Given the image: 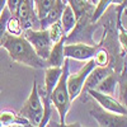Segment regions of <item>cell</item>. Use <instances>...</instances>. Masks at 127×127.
Instances as JSON below:
<instances>
[{
	"label": "cell",
	"mask_w": 127,
	"mask_h": 127,
	"mask_svg": "<svg viewBox=\"0 0 127 127\" xmlns=\"http://www.w3.org/2000/svg\"><path fill=\"white\" fill-rule=\"evenodd\" d=\"M19 116L28 121L32 127H38L45 117V107L41 100V94L38 93L37 81L33 80V87H32L31 94L27 98L26 103L19 111Z\"/></svg>",
	"instance_id": "3957f363"
},
{
	"label": "cell",
	"mask_w": 127,
	"mask_h": 127,
	"mask_svg": "<svg viewBox=\"0 0 127 127\" xmlns=\"http://www.w3.org/2000/svg\"><path fill=\"white\" fill-rule=\"evenodd\" d=\"M94 62H95V66H108V62H109V55L108 52L103 50V48H97L93 57Z\"/></svg>",
	"instance_id": "44dd1931"
},
{
	"label": "cell",
	"mask_w": 127,
	"mask_h": 127,
	"mask_svg": "<svg viewBox=\"0 0 127 127\" xmlns=\"http://www.w3.org/2000/svg\"><path fill=\"white\" fill-rule=\"evenodd\" d=\"M111 72V69L108 66H95L89 74L84 81V88L85 90H89V89H95L98 84L108 75Z\"/></svg>",
	"instance_id": "7c38bea8"
},
{
	"label": "cell",
	"mask_w": 127,
	"mask_h": 127,
	"mask_svg": "<svg viewBox=\"0 0 127 127\" xmlns=\"http://www.w3.org/2000/svg\"><path fill=\"white\" fill-rule=\"evenodd\" d=\"M47 33H48V37L52 42V45L56 43V42H59L62 37H65L66 34L64 33V31H62V27H61V23H60V20L59 22H55V23H52L51 26H48L47 28Z\"/></svg>",
	"instance_id": "ac0fdd59"
},
{
	"label": "cell",
	"mask_w": 127,
	"mask_h": 127,
	"mask_svg": "<svg viewBox=\"0 0 127 127\" xmlns=\"http://www.w3.org/2000/svg\"><path fill=\"white\" fill-rule=\"evenodd\" d=\"M5 3H6V0H0V14H1L3 9L5 8Z\"/></svg>",
	"instance_id": "cb8c5ba5"
},
{
	"label": "cell",
	"mask_w": 127,
	"mask_h": 127,
	"mask_svg": "<svg viewBox=\"0 0 127 127\" xmlns=\"http://www.w3.org/2000/svg\"><path fill=\"white\" fill-rule=\"evenodd\" d=\"M34 0H20L14 17L19 20L23 29H39V20L33 9Z\"/></svg>",
	"instance_id": "52a82bcc"
},
{
	"label": "cell",
	"mask_w": 127,
	"mask_h": 127,
	"mask_svg": "<svg viewBox=\"0 0 127 127\" xmlns=\"http://www.w3.org/2000/svg\"><path fill=\"white\" fill-rule=\"evenodd\" d=\"M76 20H78V18H76L75 13H74V10L71 9V6L69 4H65L64 10H62V13H61V17H60V23H61L64 33L69 34L70 32L75 28Z\"/></svg>",
	"instance_id": "5bb4252c"
},
{
	"label": "cell",
	"mask_w": 127,
	"mask_h": 127,
	"mask_svg": "<svg viewBox=\"0 0 127 127\" xmlns=\"http://www.w3.org/2000/svg\"><path fill=\"white\" fill-rule=\"evenodd\" d=\"M64 6H65L64 0H56L55 5L51 8V10L47 13V15L42 20H39V29H46L52 23L59 22L60 17H61V13H62V10H64Z\"/></svg>",
	"instance_id": "4fadbf2b"
},
{
	"label": "cell",
	"mask_w": 127,
	"mask_h": 127,
	"mask_svg": "<svg viewBox=\"0 0 127 127\" xmlns=\"http://www.w3.org/2000/svg\"><path fill=\"white\" fill-rule=\"evenodd\" d=\"M60 126H61V127H83V126H81L79 122L71 123V125H66V123H65V125H60Z\"/></svg>",
	"instance_id": "603a6c76"
},
{
	"label": "cell",
	"mask_w": 127,
	"mask_h": 127,
	"mask_svg": "<svg viewBox=\"0 0 127 127\" xmlns=\"http://www.w3.org/2000/svg\"><path fill=\"white\" fill-rule=\"evenodd\" d=\"M65 42H66V36L62 37L59 42L52 45L50 55L45 60L46 67H61L62 66L64 60L66 59L65 56H64V46H65Z\"/></svg>",
	"instance_id": "30bf717a"
},
{
	"label": "cell",
	"mask_w": 127,
	"mask_h": 127,
	"mask_svg": "<svg viewBox=\"0 0 127 127\" xmlns=\"http://www.w3.org/2000/svg\"><path fill=\"white\" fill-rule=\"evenodd\" d=\"M95 67V62L94 60H89L85 65H84L78 72L75 74H69L67 75V79H66V88H67V92H69V98L70 100L72 102L74 99H76L79 95L81 94L83 92V88H84V81H85L88 74Z\"/></svg>",
	"instance_id": "5b68a950"
},
{
	"label": "cell",
	"mask_w": 127,
	"mask_h": 127,
	"mask_svg": "<svg viewBox=\"0 0 127 127\" xmlns=\"http://www.w3.org/2000/svg\"><path fill=\"white\" fill-rule=\"evenodd\" d=\"M87 92H88V94L90 95L92 98H94L95 100L98 102L99 107H102L103 109L113 112V113H117V114H126L127 113L126 104L121 103L117 99H114V97H112V95L99 93V92L94 90V89H89Z\"/></svg>",
	"instance_id": "9c48e42d"
},
{
	"label": "cell",
	"mask_w": 127,
	"mask_h": 127,
	"mask_svg": "<svg viewBox=\"0 0 127 127\" xmlns=\"http://www.w3.org/2000/svg\"><path fill=\"white\" fill-rule=\"evenodd\" d=\"M117 84H118V78L114 72H109L107 76H105L94 90H97L99 93H103V94H107V95H112L116 92V88H117Z\"/></svg>",
	"instance_id": "9a60e30c"
},
{
	"label": "cell",
	"mask_w": 127,
	"mask_h": 127,
	"mask_svg": "<svg viewBox=\"0 0 127 127\" xmlns=\"http://www.w3.org/2000/svg\"><path fill=\"white\" fill-rule=\"evenodd\" d=\"M67 1H69V5L71 6V9L74 10L76 18L81 17V14L85 13L90 6L88 0H67Z\"/></svg>",
	"instance_id": "ffe728a7"
},
{
	"label": "cell",
	"mask_w": 127,
	"mask_h": 127,
	"mask_svg": "<svg viewBox=\"0 0 127 127\" xmlns=\"http://www.w3.org/2000/svg\"><path fill=\"white\" fill-rule=\"evenodd\" d=\"M10 17H12V14H10L9 9L5 6L3 9L1 14H0V47H1L3 38H4V36L6 33V23H8V20H9Z\"/></svg>",
	"instance_id": "7402d4cb"
},
{
	"label": "cell",
	"mask_w": 127,
	"mask_h": 127,
	"mask_svg": "<svg viewBox=\"0 0 127 127\" xmlns=\"http://www.w3.org/2000/svg\"><path fill=\"white\" fill-rule=\"evenodd\" d=\"M61 76V67H46L45 69V95L43 102L51 103V93L56 87V84Z\"/></svg>",
	"instance_id": "8fae6325"
},
{
	"label": "cell",
	"mask_w": 127,
	"mask_h": 127,
	"mask_svg": "<svg viewBox=\"0 0 127 127\" xmlns=\"http://www.w3.org/2000/svg\"><path fill=\"white\" fill-rule=\"evenodd\" d=\"M69 75V59L64 60V64L61 66V76L51 93L50 100L55 105V108L59 112L60 116V125H65L66 121V114L70 108L71 100L69 98V92L66 88V79Z\"/></svg>",
	"instance_id": "7a4b0ae2"
},
{
	"label": "cell",
	"mask_w": 127,
	"mask_h": 127,
	"mask_svg": "<svg viewBox=\"0 0 127 127\" xmlns=\"http://www.w3.org/2000/svg\"><path fill=\"white\" fill-rule=\"evenodd\" d=\"M98 46H90L85 43H67L64 46V56L79 61H87L94 57Z\"/></svg>",
	"instance_id": "ba28073f"
},
{
	"label": "cell",
	"mask_w": 127,
	"mask_h": 127,
	"mask_svg": "<svg viewBox=\"0 0 127 127\" xmlns=\"http://www.w3.org/2000/svg\"><path fill=\"white\" fill-rule=\"evenodd\" d=\"M90 1H92V3H93V4H97V3H98V1H99V0H90Z\"/></svg>",
	"instance_id": "d4e9b609"
},
{
	"label": "cell",
	"mask_w": 127,
	"mask_h": 127,
	"mask_svg": "<svg viewBox=\"0 0 127 127\" xmlns=\"http://www.w3.org/2000/svg\"><path fill=\"white\" fill-rule=\"evenodd\" d=\"M23 32H24V29H23L22 24L19 23V20L14 15H12V17L9 18L8 23H6V33L12 34V36H18L19 37V36L23 34Z\"/></svg>",
	"instance_id": "d6986e66"
},
{
	"label": "cell",
	"mask_w": 127,
	"mask_h": 127,
	"mask_svg": "<svg viewBox=\"0 0 127 127\" xmlns=\"http://www.w3.org/2000/svg\"><path fill=\"white\" fill-rule=\"evenodd\" d=\"M0 127H3V125H1V122H0Z\"/></svg>",
	"instance_id": "484cf974"
},
{
	"label": "cell",
	"mask_w": 127,
	"mask_h": 127,
	"mask_svg": "<svg viewBox=\"0 0 127 127\" xmlns=\"http://www.w3.org/2000/svg\"><path fill=\"white\" fill-rule=\"evenodd\" d=\"M23 37L31 43L38 57L46 60L50 55L52 42L48 37L47 29H26Z\"/></svg>",
	"instance_id": "277c9868"
},
{
	"label": "cell",
	"mask_w": 127,
	"mask_h": 127,
	"mask_svg": "<svg viewBox=\"0 0 127 127\" xmlns=\"http://www.w3.org/2000/svg\"><path fill=\"white\" fill-rule=\"evenodd\" d=\"M0 122H1L3 126H12V125H19L23 127L31 126L27 120H24L19 114H15L14 112H10V111L0 112Z\"/></svg>",
	"instance_id": "2e32d148"
},
{
	"label": "cell",
	"mask_w": 127,
	"mask_h": 127,
	"mask_svg": "<svg viewBox=\"0 0 127 127\" xmlns=\"http://www.w3.org/2000/svg\"><path fill=\"white\" fill-rule=\"evenodd\" d=\"M1 47H4L13 61L33 69H45V61L37 56L33 47L23 36H12L5 33Z\"/></svg>",
	"instance_id": "6da1fadb"
},
{
	"label": "cell",
	"mask_w": 127,
	"mask_h": 127,
	"mask_svg": "<svg viewBox=\"0 0 127 127\" xmlns=\"http://www.w3.org/2000/svg\"><path fill=\"white\" fill-rule=\"evenodd\" d=\"M34 3H36V15L38 20H42L51 10V8L55 5L56 0H34Z\"/></svg>",
	"instance_id": "e0dca14e"
},
{
	"label": "cell",
	"mask_w": 127,
	"mask_h": 127,
	"mask_svg": "<svg viewBox=\"0 0 127 127\" xmlns=\"http://www.w3.org/2000/svg\"><path fill=\"white\" fill-rule=\"evenodd\" d=\"M89 113L98 122L99 127H127L126 114H117L105 111L99 105H94L89 111Z\"/></svg>",
	"instance_id": "8992f818"
}]
</instances>
